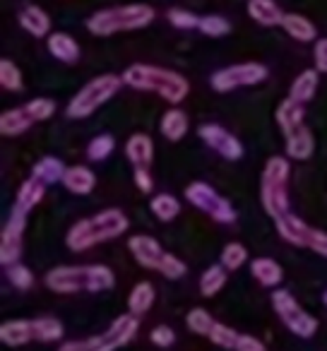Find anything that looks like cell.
<instances>
[{
  "instance_id": "1",
  "label": "cell",
  "mask_w": 327,
  "mask_h": 351,
  "mask_svg": "<svg viewBox=\"0 0 327 351\" xmlns=\"http://www.w3.org/2000/svg\"><path fill=\"white\" fill-rule=\"evenodd\" d=\"M123 84L140 92H152L156 97H161L169 104H181L191 92V82L183 77L181 73L161 65H147V63H132L125 68V73L121 75Z\"/></svg>"
},
{
  "instance_id": "2",
  "label": "cell",
  "mask_w": 327,
  "mask_h": 351,
  "mask_svg": "<svg viewBox=\"0 0 327 351\" xmlns=\"http://www.w3.org/2000/svg\"><path fill=\"white\" fill-rule=\"evenodd\" d=\"M128 229H130V219H128L125 212L118 210V207H108V210L99 212V215L75 221L68 229L65 243H68V248L75 250V253H82V250H89L99 243L118 239V236H123Z\"/></svg>"
},
{
  "instance_id": "3",
  "label": "cell",
  "mask_w": 327,
  "mask_h": 351,
  "mask_svg": "<svg viewBox=\"0 0 327 351\" xmlns=\"http://www.w3.org/2000/svg\"><path fill=\"white\" fill-rule=\"evenodd\" d=\"M116 284L111 267L106 265H60L46 274V287L56 293L108 291Z\"/></svg>"
},
{
  "instance_id": "4",
  "label": "cell",
  "mask_w": 327,
  "mask_h": 351,
  "mask_svg": "<svg viewBox=\"0 0 327 351\" xmlns=\"http://www.w3.org/2000/svg\"><path fill=\"white\" fill-rule=\"evenodd\" d=\"M154 22V8L145 3H130V5H116L97 10L87 20V29L94 36H113L121 32L145 29Z\"/></svg>"
},
{
  "instance_id": "5",
  "label": "cell",
  "mask_w": 327,
  "mask_h": 351,
  "mask_svg": "<svg viewBox=\"0 0 327 351\" xmlns=\"http://www.w3.org/2000/svg\"><path fill=\"white\" fill-rule=\"evenodd\" d=\"M289 173H291V166L284 156H269L263 169L260 200H263V210L272 219L289 215Z\"/></svg>"
},
{
  "instance_id": "6",
  "label": "cell",
  "mask_w": 327,
  "mask_h": 351,
  "mask_svg": "<svg viewBox=\"0 0 327 351\" xmlns=\"http://www.w3.org/2000/svg\"><path fill=\"white\" fill-rule=\"evenodd\" d=\"M121 87H123V77H118V75H111V73L99 75V77L89 80V82L70 99L65 113H68V118H73V121L89 118L92 113H97L108 99L116 97V94L121 92Z\"/></svg>"
},
{
  "instance_id": "7",
  "label": "cell",
  "mask_w": 327,
  "mask_h": 351,
  "mask_svg": "<svg viewBox=\"0 0 327 351\" xmlns=\"http://www.w3.org/2000/svg\"><path fill=\"white\" fill-rule=\"evenodd\" d=\"M137 322L135 315H121L111 322L106 332L92 337V339H75V341H65L58 351H116L121 346H125L132 337L137 335Z\"/></svg>"
},
{
  "instance_id": "8",
  "label": "cell",
  "mask_w": 327,
  "mask_h": 351,
  "mask_svg": "<svg viewBox=\"0 0 327 351\" xmlns=\"http://www.w3.org/2000/svg\"><path fill=\"white\" fill-rule=\"evenodd\" d=\"M186 200L191 202L195 210L205 212L207 217H212V219L219 221V224H234V221L239 219L234 205H231L229 200H224V197L205 181H193L191 186L186 188Z\"/></svg>"
},
{
  "instance_id": "9",
  "label": "cell",
  "mask_w": 327,
  "mask_h": 351,
  "mask_svg": "<svg viewBox=\"0 0 327 351\" xmlns=\"http://www.w3.org/2000/svg\"><path fill=\"white\" fill-rule=\"evenodd\" d=\"M277 224V234L282 236L287 243L296 245V248H311L313 253L327 258V234L320 229H313L311 224H306L303 219H298L296 215H284L279 219H274Z\"/></svg>"
},
{
  "instance_id": "10",
  "label": "cell",
  "mask_w": 327,
  "mask_h": 351,
  "mask_svg": "<svg viewBox=\"0 0 327 351\" xmlns=\"http://www.w3.org/2000/svg\"><path fill=\"white\" fill-rule=\"evenodd\" d=\"M265 80H267V68H265L263 63L248 60V63L226 65V68L217 70L210 77V84L215 92L226 94L241 87H253V84H260V82H265Z\"/></svg>"
},
{
  "instance_id": "11",
  "label": "cell",
  "mask_w": 327,
  "mask_h": 351,
  "mask_svg": "<svg viewBox=\"0 0 327 351\" xmlns=\"http://www.w3.org/2000/svg\"><path fill=\"white\" fill-rule=\"evenodd\" d=\"M272 306H274V313L279 315V320H282L293 335L308 339V337H313L317 332V320L311 315V313L303 311V308L298 306V301L289 291H284V289L274 291Z\"/></svg>"
},
{
  "instance_id": "12",
  "label": "cell",
  "mask_w": 327,
  "mask_h": 351,
  "mask_svg": "<svg viewBox=\"0 0 327 351\" xmlns=\"http://www.w3.org/2000/svg\"><path fill=\"white\" fill-rule=\"evenodd\" d=\"M27 212L20 207L12 205L10 217H8V224L0 234V263L10 267L20 260L22 245H25V229H27Z\"/></svg>"
},
{
  "instance_id": "13",
  "label": "cell",
  "mask_w": 327,
  "mask_h": 351,
  "mask_svg": "<svg viewBox=\"0 0 327 351\" xmlns=\"http://www.w3.org/2000/svg\"><path fill=\"white\" fill-rule=\"evenodd\" d=\"M197 135H200V140L205 142L212 152H217V154L224 156V159L236 161L243 156V142H241L234 132L226 130V128L217 125V123H205V125H200L197 128Z\"/></svg>"
},
{
  "instance_id": "14",
  "label": "cell",
  "mask_w": 327,
  "mask_h": 351,
  "mask_svg": "<svg viewBox=\"0 0 327 351\" xmlns=\"http://www.w3.org/2000/svg\"><path fill=\"white\" fill-rule=\"evenodd\" d=\"M128 248H130L132 258L137 260V265L145 269H156L159 272L161 267V260H164V250H161L159 241L152 239V236L147 234H135L130 236V241H128Z\"/></svg>"
},
{
  "instance_id": "15",
  "label": "cell",
  "mask_w": 327,
  "mask_h": 351,
  "mask_svg": "<svg viewBox=\"0 0 327 351\" xmlns=\"http://www.w3.org/2000/svg\"><path fill=\"white\" fill-rule=\"evenodd\" d=\"M125 156L135 169H149L152 159H154V142L145 132H135L128 137L125 142Z\"/></svg>"
},
{
  "instance_id": "16",
  "label": "cell",
  "mask_w": 327,
  "mask_h": 351,
  "mask_svg": "<svg viewBox=\"0 0 327 351\" xmlns=\"http://www.w3.org/2000/svg\"><path fill=\"white\" fill-rule=\"evenodd\" d=\"M46 46H49V53L60 63L73 65L80 60V44L65 32H51V36L46 39Z\"/></svg>"
},
{
  "instance_id": "17",
  "label": "cell",
  "mask_w": 327,
  "mask_h": 351,
  "mask_svg": "<svg viewBox=\"0 0 327 351\" xmlns=\"http://www.w3.org/2000/svg\"><path fill=\"white\" fill-rule=\"evenodd\" d=\"M17 20H20L22 29L29 32V34L36 36V39H41V36H46V39H49V36H51V17H49V12H46L44 8L27 5L25 10L17 15Z\"/></svg>"
},
{
  "instance_id": "18",
  "label": "cell",
  "mask_w": 327,
  "mask_h": 351,
  "mask_svg": "<svg viewBox=\"0 0 327 351\" xmlns=\"http://www.w3.org/2000/svg\"><path fill=\"white\" fill-rule=\"evenodd\" d=\"M245 12H248L250 20L258 22V25H263V27L282 25L284 15H287V12H282V8H279L274 0H248Z\"/></svg>"
},
{
  "instance_id": "19",
  "label": "cell",
  "mask_w": 327,
  "mask_h": 351,
  "mask_svg": "<svg viewBox=\"0 0 327 351\" xmlns=\"http://www.w3.org/2000/svg\"><path fill=\"white\" fill-rule=\"evenodd\" d=\"M277 125L282 128L284 137L293 135L298 128H303V118H306V111H303V104L293 101V99H284L277 106Z\"/></svg>"
},
{
  "instance_id": "20",
  "label": "cell",
  "mask_w": 327,
  "mask_h": 351,
  "mask_svg": "<svg viewBox=\"0 0 327 351\" xmlns=\"http://www.w3.org/2000/svg\"><path fill=\"white\" fill-rule=\"evenodd\" d=\"M63 186L68 188L73 195H89L97 186V176L94 171H89L87 166L77 164V166H68L63 178Z\"/></svg>"
},
{
  "instance_id": "21",
  "label": "cell",
  "mask_w": 327,
  "mask_h": 351,
  "mask_svg": "<svg viewBox=\"0 0 327 351\" xmlns=\"http://www.w3.org/2000/svg\"><path fill=\"white\" fill-rule=\"evenodd\" d=\"M34 339V322L32 320H8L0 325V341L8 346H25Z\"/></svg>"
},
{
  "instance_id": "22",
  "label": "cell",
  "mask_w": 327,
  "mask_h": 351,
  "mask_svg": "<svg viewBox=\"0 0 327 351\" xmlns=\"http://www.w3.org/2000/svg\"><path fill=\"white\" fill-rule=\"evenodd\" d=\"M282 29L291 36L293 41H301V44H311L315 41L317 29L306 15H298V12H287L282 20Z\"/></svg>"
},
{
  "instance_id": "23",
  "label": "cell",
  "mask_w": 327,
  "mask_h": 351,
  "mask_svg": "<svg viewBox=\"0 0 327 351\" xmlns=\"http://www.w3.org/2000/svg\"><path fill=\"white\" fill-rule=\"evenodd\" d=\"M315 152V137H313L311 128H298L293 135L287 137V156L296 161H306Z\"/></svg>"
},
{
  "instance_id": "24",
  "label": "cell",
  "mask_w": 327,
  "mask_h": 351,
  "mask_svg": "<svg viewBox=\"0 0 327 351\" xmlns=\"http://www.w3.org/2000/svg\"><path fill=\"white\" fill-rule=\"evenodd\" d=\"M32 116L27 113L25 106L20 108H8V111L0 113V132L5 137H17L22 132H27L32 128Z\"/></svg>"
},
{
  "instance_id": "25",
  "label": "cell",
  "mask_w": 327,
  "mask_h": 351,
  "mask_svg": "<svg viewBox=\"0 0 327 351\" xmlns=\"http://www.w3.org/2000/svg\"><path fill=\"white\" fill-rule=\"evenodd\" d=\"M44 195H46V183H41L39 178L29 176V178L20 186V191H17L15 207H20V210H25L27 215H29V212L44 200Z\"/></svg>"
},
{
  "instance_id": "26",
  "label": "cell",
  "mask_w": 327,
  "mask_h": 351,
  "mask_svg": "<svg viewBox=\"0 0 327 351\" xmlns=\"http://www.w3.org/2000/svg\"><path fill=\"white\" fill-rule=\"evenodd\" d=\"M250 272H253V277L258 279L263 287H279L284 279L282 265L272 258H255L253 263H250Z\"/></svg>"
},
{
  "instance_id": "27",
  "label": "cell",
  "mask_w": 327,
  "mask_h": 351,
  "mask_svg": "<svg viewBox=\"0 0 327 351\" xmlns=\"http://www.w3.org/2000/svg\"><path fill=\"white\" fill-rule=\"evenodd\" d=\"M188 125H191V123H188V116L181 111V108H169V111L161 116V123H159L161 135L171 142L183 140L188 132Z\"/></svg>"
},
{
  "instance_id": "28",
  "label": "cell",
  "mask_w": 327,
  "mask_h": 351,
  "mask_svg": "<svg viewBox=\"0 0 327 351\" xmlns=\"http://www.w3.org/2000/svg\"><path fill=\"white\" fill-rule=\"evenodd\" d=\"M65 171H68V166H65L58 156H44V159H39L34 164L32 176H34V178H39L41 183H46V186H51V183L63 181Z\"/></svg>"
},
{
  "instance_id": "29",
  "label": "cell",
  "mask_w": 327,
  "mask_h": 351,
  "mask_svg": "<svg viewBox=\"0 0 327 351\" xmlns=\"http://www.w3.org/2000/svg\"><path fill=\"white\" fill-rule=\"evenodd\" d=\"M317 70L311 68V70H303L301 75H298L296 80H293L291 84V92H289V99H293V101L298 104H308L313 97H315V89H317Z\"/></svg>"
},
{
  "instance_id": "30",
  "label": "cell",
  "mask_w": 327,
  "mask_h": 351,
  "mask_svg": "<svg viewBox=\"0 0 327 351\" xmlns=\"http://www.w3.org/2000/svg\"><path fill=\"white\" fill-rule=\"evenodd\" d=\"M152 306H154V287H152L149 282L135 284L130 296H128V311H130V315H135V317L145 315Z\"/></svg>"
},
{
  "instance_id": "31",
  "label": "cell",
  "mask_w": 327,
  "mask_h": 351,
  "mask_svg": "<svg viewBox=\"0 0 327 351\" xmlns=\"http://www.w3.org/2000/svg\"><path fill=\"white\" fill-rule=\"evenodd\" d=\"M149 210L159 221H173L181 215V202H178V197L171 195V193H161V195L152 197Z\"/></svg>"
},
{
  "instance_id": "32",
  "label": "cell",
  "mask_w": 327,
  "mask_h": 351,
  "mask_svg": "<svg viewBox=\"0 0 327 351\" xmlns=\"http://www.w3.org/2000/svg\"><path fill=\"white\" fill-rule=\"evenodd\" d=\"M226 287V267L224 265H212L202 272L200 277V293L207 298L217 296Z\"/></svg>"
},
{
  "instance_id": "33",
  "label": "cell",
  "mask_w": 327,
  "mask_h": 351,
  "mask_svg": "<svg viewBox=\"0 0 327 351\" xmlns=\"http://www.w3.org/2000/svg\"><path fill=\"white\" fill-rule=\"evenodd\" d=\"M0 87L8 89V92H20L25 87V80H22V70L12 63L10 58L0 60Z\"/></svg>"
},
{
  "instance_id": "34",
  "label": "cell",
  "mask_w": 327,
  "mask_h": 351,
  "mask_svg": "<svg viewBox=\"0 0 327 351\" xmlns=\"http://www.w3.org/2000/svg\"><path fill=\"white\" fill-rule=\"evenodd\" d=\"M34 322V339L39 341H58L63 337V325L56 317H36Z\"/></svg>"
},
{
  "instance_id": "35",
  "label": "cell",
  "mask_w": 327,
  "mask_h": 351,
  "mask_svg": "<svg viewBox=\"0 0 327 351\" xmlns=\"http://www.w3.org/2000/svg\"><path fill=\"white\" fill-rule=\"evenodd\" d=\"M113 147H116V140H113V135H108V132H104V135H97L94 140H89L87 145V156L89 161H104L111 156Z\"/></svg>"
},
{
  "instance_id": "36",
  "label": "cell",
  "mask_w": 327,
  "mask_h": 351,
  "mask_svg": "<svg viewBox=\"0 0 327 351\" xmlns=\"http://www.w3.org/2000/svg\"><path fill=\"white\" fill-rule=\"evenodd\" d=\"M245 260H248V248H245L243 243H239V241H231V243H226L224 250H221V265H224L226 269L243 267Z\"/></svg>"
},
{
  "instance_id": "37",
  "label": "cell",
  "mask_w": 327,
  "mask_h": 351,
  "mask_svg": "<svg viewBox=\"0 0 327 351\" xmlns=\"http://www.w3.org/2000/svg\"><path fill=\"white\" fill-rule=\"evenodd\" d=\"M186 325H188V330L195 332V335L210 337L212 327H215V320H212V315L205 311V308H193L186 317Z\"/></svg>"
},
{
  "instance_id": "38",
  "label": "cell",
  "mask_w": 327,
  "mask_h": 351,
  "mask_svg": "<svg viewBox=\"0 0 327 351\" xmlns=\"http://www.w3.org/2000/svg\"><path fill=\"white\" fill-rule=\"evenodd\" d=\"M197 29L205 36H210V39H219V36L229 34L231 25H229V20L221 15H205V17H200V27H197Z\"/></svg>"
},
{
  "instance_id": "39",
  "label": "cell",
  "mask_w": 327,
  "mask_h": 351,
  "mask_svg": "<svg viewBox=\"0 0 327 351\" xmlns=\"http://www.w3.org/2000/svg\"><path fill=\"white\" fill-rule=\"evenodd\" d=\"M25 108H27V113H29L34 123L49 121V118L56 113V101H53V99L39 97V99H32V101H27Z\"/></svg>"
},
{
  "instance_id": "40",
  "label": "cell",
  "mask_w": 327,
  "mask_h": 351,
  "mask_svg": "<svg viewBox=\"0 0 327 351\" xmlns=\"http://www.w3.org/2000/svg\"><path fill=\"white\" fill-rule=\"evenodd\" d=\"M239 332L234 330V327L224 325V322H215V327H212L210 332V339L215 341L217 346H224V349H236V344H239Z\"/></svg>"
},
{
  "instance_id": "41",
  "label": "cell",
  "mask_w": 327,
  "mask_h": 351,
  "mask_svg": "<svg viewBox=\"0 0 327 351\" xmlns=\"http://www.w3.org/2000/svg\"><path fill=\"white\" fill-rule=\"evenodd\" d=\"M167 17L176 29H197L200 27V17L191 10H183V8H171Z\"/></svg>"
},
{
  "instance_id": "42",
  "label": "cell",
  "mask_w": 327,
  "mask_h": 351,
  "mask_svg": "<svg viewBox=\"0 0 327 351\" xmlns=\"http://www.w3.org/2000/svg\"><path fill=\"white\" fill-rule=\"evenodd\" d=\"M8 279H10V284L15 289H22V291H27L29 287H34V274H32L29 267H25V265L15 263L8 267Z\"/></svg>"
},
{
  "instance_id": "43",
  "label": "cell",
  "mask_w": 327,
  "mask_h": 351,
  "mask_svg": "<svg viewBox=\"0 0 327 351\" xmlns=\"http://www.w3.org/2000/svg\"><path fill=\"white\" fill-rule=\"evenodd\" d=\"M159 272L164 274L167 279H181L183 274L188 272V267H186V263H183L181 258H176L173 253H167V255H164V260H161Z\"/></svg>"
},
{
  "instance_id": "44",
  "label": "cell",
  "mask_w": 327,
  "mask_h": 351,
  "mask_svg": "<svg viewBox=\"0 0 327 351\" xmlns=\"http://www.w3.org/2000/svg\"><path fill=\"white\" fill-rule=\"evenodd\" d=\"M149 339H152V344H156V346H171L173 341H176V332L167 325H159L152 330Z\"/></svg>"
},
{
  "instance_id": "45",
  "label": "cell",
  "mask_w": 327,
  "mask_h": 351,
  "mask_svg": "<svg viewBox=\"0 0 327 351\" xmlns=\"http://www.w3.org/2000/svg\"><path fill=\"white\" fill-rule=\"evenodd\" d=\"M313 63H315L317 73L327 75V36L325 39H317L315 46H313Z\"/></svg>"
},
{
  "instance_id": "46",
  "label": "cell",
  "mask_w": 327,
  "mask_h": 351,
  "mask_svg": "<svg viewBox=\"0 0 327 351\" xmlns=\"http://www.w3.org/2000/svg\"><path fill=\"white\" fill-rule=\"evenodd\" d=\"M135 186L142 193H152L154 191V181H152L149 169H135Z\"/></svg>"
},
{
  "instance_id": "47",
  "label": "cell",
  "mask_w": 327,
  "mask_h": 351,
  "mask_svg": "<svg viewBox=\"0 0 327 351\" xmlns=\"http://www.w3.org/2000/svg\"><path fill=\"white\" fill-rule=\"evenodd\" d=\"M236 351H267V349H265L263 341L255 339V337L241 335V337H239V344H236Z\"/></svg>"
},
{
  "instance_id": "48",
  "label": "cell",
  "mask_w": 327,
  "mask_h": 351,
  "mask_svg": "<svg viewBox=\"0 0 327 351\" xmlns=\"http://www.w3.org/2000/svg\"><path fill=\"white\" fill-rule=\"evenodd\" d=\"M322 303H325V306H327V291L322 293Z\"/></svg>"
}]
</instances>
